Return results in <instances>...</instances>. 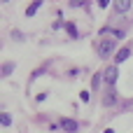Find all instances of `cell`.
<instances>
[{
  "label": "cell",
  "mask_w": 133,
  "mask_h": 133,
  "mask_svg": "<svg viewBox=\"0 0 133 133\" xmlns=\"http://www.w3.org/2000/svg\"><path fill=\"white\" fill-rule=\"evenodd\" d=\"M115 103H117V94H115V91H108V94L103 96V105L110 108V105H115Z\"/></svg>",
  "instance_id": "obj_4"
},
{
  "label": "cell",
  "mask_w": 133,
  "mask_h": 133,
  "mask_svg": "<svg viewBox=\"0 0 133 133\" xmlns=\"http://www.w3.org/2000/svg\"><path fill=\"white\" fill-rule=\"evenodd\" d=\"M12 70H14V63H5V65H2V77H7Z\"/></svg>",
  "instance_id": "obj_9"
},
{
  "label": "cell",
  "mask_w": 133,
  "mask_h": 133,
  "mask_svg": "<svg viewBox=\"0 0 133 133\" xmlns=\"http://www.w3.org/2000/svg\"><path fill=\"white\" fill-rule=\"evenodd\" d=\"M40 5H42V2H40V0H37V2H33V5H30V7H28V12H26V14H28V16H33V14H35V12H37V9H40Z\"/></svg>",
  "instance_id": "obj_7"
},
{
  "label": "cell",
  "mask_w": 133,
  "mask_h": 133,
  "mask_svg": "<svg viewBox=\"0 0 133 133\" xmlns=\"http://www.w3.org/2000/svg\"><path fill=\"white\" fill-rule=\"evenodd\" d=\"M98 84H101V72H98V75H94V87H98Z\"/></svg>",
  "instance_id": "obj_12"
},
{
  "label": "cell",
  "mask_w": 133,
  "mask_h": 133,
  "mask_svg": "<svg viewBox=\"0 0 133 133\" xmlns=\"http://www.w3.org/2000/svg\"><path fill=\"white\" fill-rule=\"evenodd\" d=\"M68 33H70V35H72V37H77V28H75V26H72V23H68Z\"/></svg>",
  "instance_id": "obj_10"
},
{
  "label": "cell",
  "mask_w": 133,
  "mask_h": 133,
  "mask_svg": "<svg viewBox=\"0 0 133 133\" xmlns=\"http://www.w3.org/2000/svg\"><path fill=\"white\" fill-rule=\"evenodd\" d=\"M129 54H131L129 49H122V51H117V56H115V61H117V63H124V61L129 58Z\"/></svg>",
  "instance_id": "obj_6"
},
{
  "label": "cell",
  "mask_w": 133,
  "mask_h": 133,
  "mask_svg": "<svg viewBox=\"0 0 133 133\" xmlns=\"http://www.w3.org/2000/svg\"><path fill=\"white\" fill-rule=\"evenodd\" d=\"M103 75H105V82L112 87V84L117 82V75H119V72H117V65H110V68H105V72H103Z\"/></svg>",
  "instance_id": "obj_1"
},
{
  "label": "cell",
  "mask_w": 133,
  "mask_h": 133,
  "mask_svg": "<svg viewBox=\"0 0 133 133\" xmlns=\"http://www.w3.org/2000/svg\"><path fill=\"white\" fill-rule=\"evenodd\" d=\"M0 124H2L5 129H7L9 124H12V119H9V115H7V112H2V115H0Z\"/></svg>",
  "instance_id": "obj_8"
},
{
  "label": "cell",
  "mask_w": 133,
  "mask_h": 133,
  "mask_svg": "<svg viewBox=\"0 0 133 133\" xmlns=\"http://www.w3.org/2000/svg\"><path fill=\"white\" fill-rule=\"evenodd\" d=\"M112 49H115V42H112V40H103V42H101V47H98L101 56H108V54H112Z\"/></svg>",
  "instance_id": "obj_2"
},
{
  "label": "cell",
  "mask_w": 133,
  "mask_h": 133,
  "mask_svg": "<svg viewBox=\"0 0 133 133\" xmlns=\"http://www.w3.org/2000/svg\"><path fill=\"white\" fill-rule=\"evenodd\" d=\"M61 126H63V131H68V133L77 131V122L75 119H61Z\"/></svg>",
  "instance_id": "obj_3"
},
{
  "label": "cell",
  "mask_w": 133,
  "mask_h": 133,
  "mask_svg": "<svg viewBox=\"0 0 133 133\" xmlns=\"http://www.w3.org/2000/svg\"><path fill=\"white\" fill-rule=\"evenodd\" d=\"M108 5H110V2H108V0H98V7H101V9H105V7H108Z\"/></svg>",
  "instance_id": "obj_11"
},
{
  "label": "cell",
  "mask_w": 133,
  "mask_h": 133,
  "mask_svg": "<svg viewBox=\"0 0 133 133\" xmlns=\"http://www.w3.org/2000/svg\"><path fill=\"white\" fill-rule=\"evenodd\" d=\"M79 98H82V101L87 103V101H89V91H82V94H79Z\"/></svg>",
  "instance_id": "obj_13"
},
{
  "label": "cell",
  "mask_w": 133,
  "mask_h": 133,
  "mask_svg": "<svg viewBox=\"0 0 133 133\" xmlns=\"http://www.w3.org/2000/svg\"><path fill=\"white\" fill-rule=\"evenodd\" d=\"M115 9H117V12H129V9H131V2H129V0H117V2H115Z\"/></svg>",
  "instance_id": "obj_5"
}]
</instances>
